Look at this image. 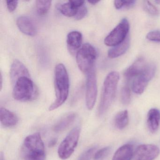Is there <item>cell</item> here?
<instances>
[{"label":"cell","instance_id":"30","mask_svg":"<svg viewBox=\"0 0 160 160\" xmlns=\"http://www.w3.org/2000/svg\"><path fill=\"white\" fill-rule=\"evenodd\" d=\"M7 8L10 12H13L16 10L18 4V1H6Z\"/></svg>","mask_w":160,"mask_h":160},{"label":"cell","instance_id":"4","mask_svg":"<svg viewBox=\"0 0 160 160\" xmlns=\"http://www.w3.org/2000/svg\"><path fill=\"white\" fill-rule=\"evenodd\" d=\"M38 94V89L30 77L20 78L13 85V97L17 101H32L37 98Z\"/></svg>","mask_w":160,"mask_h":160},{"label":"cell","instance_id":"2","mask_svg":"<svg viewBox=\"0 0 160 160\" xmlns=\"http://www.w3.org/2000/svg\"><path fill=\"white\" fill-rule=\"evenodd\" d=\"M119 75L116 72L109 73L105 79L102 91L101 101L98 108V115L106 113L113 103L117 92Z\"/></svg>","mask_w":160,"mask_h":160},{"label":"cell","instance_id":"33","mask_svg":"<svg viewBox=\"0 0 160 160\" xmlns=\"http://www.w3.org/2000/svg\"><path fill=\"white\" fill-rule=\"evenodd\" d=\"M2 82H3V81H2V76L1 73V90H2Z\"/></svg>","mask_w":160,"mask_h":160},{"label":"cell","instance_id":"3","mask_svg":"<svg viewBox=\"0 0 160 160\" xmlns=\"http://www.w3.org/2000/svg\"><path fill=\"white\" fill-rule=\"evenodd\" d=\"M22 150L25 160H45L44 144L39 133L26 138Z\"/></svg>","mask_w":160,"mask_h":160},{"label":"cell","instance_id":"13","mask_svg":"<svg viewBox=\"0 0 160 160\" xmlns=\"http://www.w3.org/2000/svg\"><path fill=\"white\" fill-rule=\"evenodd\" d=\"M84 4V1H69L66 3L59 5L58 9L63 15L68 17H75L79 8Z\"/></svg>","mask_w":160,"mask_h":160},{"label":"cell","instance_id":"5","mask_svg":"<svg viewBox=\"0 0 160 160\" xmlns=\"http://www.w3.org/2000/svg\"><path fill=\"white\" fill-rule=\"evenodd\" d=\"M96 49L92 45L85 43L78 51L76 62L81 72L88 74L94 69V62L97 58Z\"/></svg>","mask_w":160,"mask_h":160},{"label":"cell","instance_id":"26","mask_svg":"<svg viewBox=\"0 0 160 160\" xmlns=\"http://www.w3.org/2000/svg\"><path fill=\"white\" fill-rule=\"evenodd\" d=\"M111 148L106 147L102 148L95 152L94 155V159L95 160H102L104 159L110 152Z\"/></svg>","mask_w":160,"mask_h":160},{"label":"cell","instance_id":"11","mask_svg":"<svg viewBox=\"0 0 160 160\" xmlns=\"http://www.w3.org/2000/svg\"><path fill=\"white\" fill-rule=\"evenodd\" d=\"M148 63L143 58H139L129 66L124 72V77L127 80H130L140 75Z\"/></svg>","mask_w":160,"mask_h":160},{"label":"cell","instance_id":"9","mask_svg":"<svg viewBox=\"0 0 160 160\" xmlns=\"http://www.w3.org/2000/svg\"><path fill=\"white\" fill-rule=\"evenodd\" d=\"M160 150L157 146L152 144L139 145L134 152V160H153L160 154Z\"/></svg>","mask_w":160,"mask_h":160},{"label":"cell","instance_id":"20","mask_svg":"<svg viewBox=\"0 0 160 160\" xmlns=\"http://www.w3.org/2000/svg\"><path fill=\"white\" fill-rule=\"evenodd\" d=\"M130 46V40L129 36L121 43L113 47V48L109 49L108 55V58L113 59L118 58L124 54L128 50Z\"/></svg>","mask_w":160,"mask_h":160},{"label":"cell","instance_id":"6","mask_svg":"<svg viewBox=\"0 0 160 160\" xmlns=\"http://www.w3.org/2000/svg\"><path fill=\"white\" fill-rule=\"evenodd\" d=\"M80 132L81 128L77 126L62 140L58 149V154L60 158L62 160H66L71 157L77 146Z\"/></svg>","mask_w":160,"mask_h":160},{"label":"cell","instance_id":"14","mask_svg":"<svg viewBox=\"0 0 160 160\" xmlns=\"http://www.w3.org/2000/svg\"><path fill=\"white\" fill-rule=\"evenodd\" d=\"M17 25L22 33L33 36L36 33V28L32 20L28 17L21 16L17 19Z\"/></svg>","mask_w":160,"mask_h":160},{"label":"cell","instance_id":"21","mask_svg":"<svg viewBox=\"0 0 160 160\" xmlns=\"http://www.w3.org/2000/svg\"><path fill=\"white\" fill-rule=\"evenodd\" d=\"M129 123V115L127 110L118 112L115 116L114 123L115 126L120 130L125 128Z\"/></svg>","mask_w":160,"mask_h":160},{"label":"cell","instance_id":"17","mask_svg":"<svg viewBox=\"0 0 160 160\" xmlns=\"http://www.w3.org/2000/svg\"><path fill=\"white\" fill-rule=\"evenodd\" d=\"M82 42V35L79 32L73 31L68 33L67 43L68 48L72 52L80 49Z\"/></svg>","mask_w":160,"mask_h":160},{"label":"cell","instance_id":"25","mask_svg":"<svg viewBox=\"0 0 160 160\" xmlns=\"http://www.w3.org/2000/svg\"><path fill=\"white\" fill-rule=\"evenodd\" d=\"M143 8L144 10L149 14L152 16H157L159 14V11L156 7L152 4L149 1L144 2L143 4Z\"/></svg>","mask_w":160,"mask_h":160},{"label":"cell","instance_id":"22","mask_svg":"<svg viewBox=\"0 0 160 160\" xmlns=\"http://www.w3.org/2000/svg\"><path fill=\"white\" fill-rule=\"evenodd\" d=\"M51 1H36V11L38 14L41 16L46 14L51 7Z\"/></svg>","mask_w":160,"mask_h":160},{"label":"cell","instance_id":"12","mask_svg":"<svg viewBox=\"0 0 160 160\" xmlns=\"http://www.w3.org/2000/svg\"><path fill=\"white\" fill-rule=\"evenodd\" d=\"M11 82L13 86L18 79L23 77H30L28 70L22 62L18 60H15L11 65L10 70Z\"/></svg>","mask_w":160,"mask_h":160},{"label":"cell","instance_id":"18","mask_svg":"<svg viewBox=\"0 0 160 160\" xmlns=\"http://www.w3.org/2000/svg\"><path fill=\"white\" fill-rule=\"evenodd\" d=\"M75 113L70 112L61 118L54 125L53 130L56 132H60L67 129L75 119Z\"/></svg>","mask_w":160,"mask_h":160},{"label":"cell","instance_id":"19","mask_svg":"<svg viewBox=\"0 0 160 160\" xmlns=\"http://www.w3.org/2000/svg\"><path fill=\"white\" fill-rule=\"evenodd\" d=\"M133 155V146L131 144H125L117 150L112 160H131Z\"/></svg>","mask_w":160,"mask_h":160},{"label":"cell","instance_id":"32","mask_svg":"<svg viewBox=\"0 0 160 160\" xmlns=\"http://www.w3.org/2000/svg\"><path fill=\"white\" fill-rule=\"evenodd\" d=\"M56 142H57V140H56V139H53V140H51V141H50V143H49V146H54V145H55V144H56Z\"/></svg>","mask_w":160,"mask_h":160},{"label":"cell","instance_id":"7","mask_svg":"<svg viewBox=\"0 0 160 160\" xmlns=\"http://www.w3.org/2000/svg\"><path fill=\"white\" fill-rule=\"evenodd\" d=\"M130 29L127 18H122L117 27L108 34L104 40V43L108 46L115 47L125 41L128 37Z\"/></svg>","mask_w":160,"mask_h":160},{"label":"cell","instance_id":"24","mask_svg":"<svg viewBox=\"0 0 160 160\" xmlns=\"http://www.w3.org/2000/svg\"><path fill=\"white\" fill-rule=\"evenodd\" d=\"M136 1H115L114 6L117 10H120L122 8H129L132 7Z\"/></svg>","mask_w":160,"mask_h":160},{"label":"cell","instance_id":"16","mask_svg":"<svg viewBox=\"0 0 160 160\" xmlns=\"http://www.w3.org/2000/svg\"><path fill=\"white\" fill-rule=\"evenodd\" d=\"M0 120L2 124L7 127L15 126L18 121V118L15 113L3 108L0 109Z\"/></svg>","mask_w":160,"mask_h":160},{"label":"cell","instance_id":"23","mask_svg":"<svg viewBox=\"0 0 160 160\" xmlns=\"http://www.w3.org/2000/svg\"><path fill=\"white\" fill-rule=\"evenodd\" d=\"M131 90L129 86L126 85L122 87L121 91V100L124 105H127L131 102Z\"/></svg>","mask_w":160,"mask_h":160},{"label":"cell","instance_id":"10","mask_svg":"<svg viewBox=\"0 0 160 160\" xmlns=\"http://www.w3.org/2000/svg\"><path fill=\"white\" fill-rule=\"evenodd\" d=\"M154 74L155 72L152 69L146 66L142 73L135 78L133 81L132 89L134 92L138 94L143 93L148 83L152 79Z\"/></svg>","mask_w":160,"mask_h":160},{"label":"cell","instance_id":"1","mask_svg":"<svg viewBox=\"0 0 160 160\" xmlns=\"http://www.w3.org/2000/svg\"><path fill=\"white\" fill-rule=\"evenodd\" d=\"M54 85L56 99L49 107V111L55 110L61 106L67 100L69 94V76L66 68L62 63L57 64L55 67Z\"/></svg>","mask_w":160,"mask_h":160},{"label":"cell","instance_id":"28","mask_svg":"<svg viewBox=\"0 0 160 160\" xmlns=\"http://www.w3.org/2000/svg\"><path fill=\"white\" fill-rule=\"evenodd\" d=\"M147 39L149 41L160 42V31L150 32L147 35Z\"/></svg>","mask_w":160,"mask_h":160},{"label":"cell","instance_id":"31","mask_svg":"<svg viewBox=\"0 0 160 160\" xmlns=\"http://www.w3.org/2000/svg\"><path fill=\"white\" fill-rule=\"evenodd\" d=\"M89 3L92 4H96V3H98L100 1H97V0H89Z\"/></svg>","mask_w":160,"mask_h":160},{"label":"cell","instance_id":"29","mask_svg":"<svg viewBox=\"0 0 160 160\" xmlns=\"http://www.w3.org/2000/svg\"><path fill=\"white\" fill-rule=\"evenodd\" d=\"M87 12L88 10L85 4L79 8L77 14L75 17V18L77 20H80L87 15Z\"/></svg>","mask_w":160,"mask_h":160},{"label":"cell","instance_id":"15","mask_svg":"<svg viewBox=\"0 0 160 160\" xmlns=\"http://www.w3.org/2000/svg\"><path fill=\"white\" fill-rule=\"evenodd\" d=\"M160 124V111L157 108L151 109L147 116V124L151 132L155 133Z\"/></svg>","mask_w":160,"mask_h":160},{"label":"cell","instance_id":"8","mask_svg":"<svg viewBox=\"0 0 160 160\" xmlns=\"http://www.w3.org/2000/svg\"><path fill=\"white\" fill-rule=\"evenodd\" d=\"M86 91V105L89 110H92L96 102L97 95V79L95 69L88 74Z\"/></svg>","mask_w":160,"mask_h":160},{"label":"cell","instance_id":"27","mask_svg":"<svg viewBox=\"0 0 160 160\" xmlns=\"http://www.w3.org/2000/svg\"><path fill=\"white\" fill-rule=\"evenodd\" d=\"M96 150V148H90L84 152L78 158V160H90Z\"/></svg>","mask_w":160,"mask_h":160}]
</instances>
